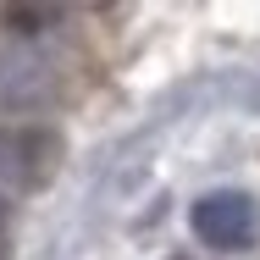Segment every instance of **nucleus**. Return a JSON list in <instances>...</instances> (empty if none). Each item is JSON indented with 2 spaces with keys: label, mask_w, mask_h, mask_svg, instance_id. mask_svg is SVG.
Masks as SVG:
<instances>
[{
  "label": "nucleus",
  "mask_w": 260,
  "mask_h": 260,
  "mask_svg": "<svg viewBox=\"0 0 260 260\" xmlns=\"http://www.w3.org/2000/svg\"><path fill=\"white\" fill-rule=\"evenodd\" d=\"M61 166V139L50 127H11L0 133V188L6 194H28L45 188Z\"/></svg>",
  "instance_id": "nucleus-1"
},
{
  "label": "nucleus",
  "mask_w": 260,
  "mask_h": 260,
  "mask_svg": "<svg viewBox=\"0 0 260 260\" xmlns=\"http://www.w3.org/2000/svg\"><path fill=\"white\" fill-rule=\"evenodd\" d=\"M194 233L205 238L210 249H249L255 244V205L233 188L221 194H205L194 205Z\"/></svg>",
  "instance_id": "nucleus-2"
},
{
  "label": "nucleus",
  "mask_w": 260,
  "mask_h": 260,
  "mask_svg": "<svg viewBox=\"0 0 260 260\" xmlns=\"http://www.w3.org/2000/svg\"><path fill=\"white\" fill-rule=\"evenodd\" d=\"M11 255V233H6V216H0V260Z\"/></svg>",
  "instance_id": "nucleus-3"
},
{
  "label": "nucleus",
  "mask_w": 260,
  "mask_h": 260,
  "mask_svg": "<svg viewBox=\"0 0 260 260\" xmlns=\"http://www.w3.org/2000/svg\"><path fill=\"white\" fill-rule=\"evenodd\" d=\"M177 260H183V255H177Z\"/></svg>",
  "instance_id": "nucleus-4"
}]
</instances>
